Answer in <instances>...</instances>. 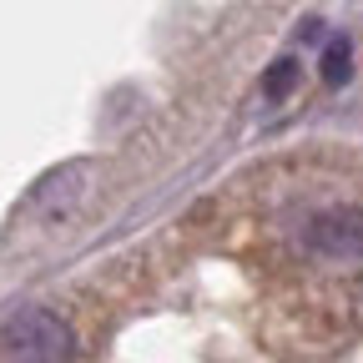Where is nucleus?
I'll return each mask as SVG.
<instances>
[{
	"label": "nucleus",
	"instance_id": "obj_1",
	"mask_svg": "<svg viewBox=\"0 0 363 363\" xmlns=\"http://www.w3.org/2000/svg\"><path fill=\"white\" fill-rule=\"evenodd\" d=\"M71 353H76V338L66 328V318H56L51 308H26L0 333V358L6 363H71Z\"/></svg>",
	"mask_w": 363,
	"mask_h": 363
},
{
	"label": "nucleus",
	"instance_id": "obj_2",
	"mask_svg": "<svg viewBox=\"0 0 363 363\" xmlns=\"http://www.w3.org/2000/svg\"><path fill=\"white\" fill-rule=\"evenodd\" d=\"M86 182H91V167H86V162H66V167H56L51 177H40V182H35V192H30L26 212L40 217L45 227L71 222V217L81 212V202H86Z\"/></svg>",
	"mask_w": 363,
	"mask_h": 363
},
{
	"label": "nucleus",
	"instance_id": "obj_3",
	"mask_svg": "<svg viewBox=\"0 0 363 363\" xmlns=\"http://www.w3.org/2000/svg\"><path fill=\"white\" fill-rule=\"evenodd\" d=\"M303 242L318 257H338V262L363 257V207H328V212L308 217Z\"/></svg>",
	"mask_w": 363,
	"mask_h": 363
},
{
	"label": "nucleus",
	"instance_id": "obj_4",
	"mask_svg": "<svg viewBox=\"0 0 363 363\" xmlns=\"http://www.w3.org/2000/svg\"><path fill=\"white\" fill-rule=\"evenodd\" d=\"M293 86H298V61H293V56H283V61H272V71L262 76V96L278 101V96H288Z\"/></svg>",
	"mask_w": 363,
	"mask_h": 363
},
{
	"label": "nucleus",
	"instance_id": "obj_5",
	"mask_svg": "<svg viewBox=\"0 0 363 363\" xmlns=\"http://www.w3.org/2000/svg\"><path fill=\"white\" fill-rule=\"evenodd\" d=\"M348 61H353V56H348V40L333 35L328 51H323V81H328V86H343V81H348Z\"/></svg>",
	"mask_w": 363,
	"mask_h": 363
}]
</instances>
